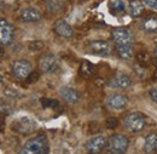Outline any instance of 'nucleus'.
Returning <instances> with one entry per match:
<instances>
[{
    "instance_id": "nucleus-1",
    "label": "nucleus",
    "mask_w": 157,
    "mask_h": 154,
    "mask_svg": "<svg viewBox=\"0 0 157 154\" xmlns=\"http://www.w3.org/2000/svg\"><path fill=\"white\" fill-rule=\"evenodd\" d=\"M50 147H48V142L46 136L38 135L34 138L28 140L24 146L23 149L21 151L22 154H46L48 153Z\"/></svg>"
},
{
    "instance_id": "nucleus-2",
    "label": "nucleus",
    "mask_w": 157,
    "mask_h": 154,
    "mask_svg": "<svg viewBox=\"0 0 157 154\" xmlns=\"http://www.w3.org/2000/svg\"><path fill=\"white\" fill-rule=\"evenodd\" d=\"M128 146H129V140L127 136L122 134H114L108 140L106 149L109 153L122 154L127 152Z\"/></svg>"
},
{
    "instance_id": "nucleus-3",
    "label": "nucleus",
    "mask_w": 157,
    "mask_h": 154,
    "mask_svg": "<svg viewBox=\"0 0 157 154\" xmlns=\"http://www.w3.org/2000/svg\"><path fill=\"white\" fill-rule=\"evenodd\" d=\"M11 129L20 135H30L36 130V123L29 116H22L12 121Z\"/></svg>"
},
{
    "instance_id": "nucleus-4",
    "label": "nucleus",
    "mask_w": 157,
    "mask_h": 154,
    "mask_svg": "<svg viewBox=\"0 0 157 154\" xmlns=\"http://www.w3.org/2000/svg\"><path fill=\"white\" fill-rule=\"evenodd\" d=\"M123 125L131 132H140L145 128V116L138 112L129 113L123 118Z\"/></svg>"
},
{
    "instance_id": "nucleus-5",
    "label": "nucleus",
    "mask_w": 157,
    "mask_h": 154,
    "mask_svg": "<svg viewBox=\"0 0 157 154\" xmlns=\"http://www.w3.org/2000/svg\"><path fill=\"white\" fill-rule=\"evenodd\" d=\"M87 51L90 54L105 57L111 54L113 46L109 41H105V40H93L87 44Z\"/></svg>"
},
{
    "instance_id": "nucleus-6",
    "label": "nucleus",
    "mask_w": 157,
    "mask_h": 154,
    "mask_svg": "<svg viewBox=\"0 0 157 154\" xmlns=\"http://www.w3.org/2000/svg\"><path fill=\"white\" fill-rule=\"evenodd\" d=\"M59 67L58 58L52 54H44L39 58V69L42 73H55Z\"/></svg>"
},
{
    "instance_id": "nucleus-7",
    "label": "nucleus",
    "mask_w": 157,
    "mask_h": 154,
    "mask_svg": "<svg viewBox=\"0 0 157 154\" xmlns=\"http://www.w3.org/2000/svg\"><path fill=\"white\" fill-rule=\"evenodd\" d=\"M111 38L115 41V44H133L134 34L129 28L116 27L111 30Z\"/></svg>"
},
{
    "instance_id": "nucleus-8",
    "label": "nucleus",
    "mask_w": 157,
    "mask_h": 154,
    "mask_svg": "<svg viewBox=\"0 0 157 154\" xmlns=\"http://www.w3.org/2000/svg\"><path fill=\"white\" fill-rule=\"evenodd\" d=\"M106 144H108V140L106 137L103 135L94 136L92 138H90L86 144H85V148L88 153L92 154H98L101 153L105 148H106Z\"/></svg>"
},
{
    "instance_id": "nucleus-9",
    "label": "nucleus",
    "mask_w": 157,
    "mask_h": 154,
    "mask_svg": "<svg viewBox=\"0 0 157 154\" xmlns=\"http://www.w3.org/2000/svg\"><path fill=\"white\" fill-rule=\"evenodd\" d=\"M33 67L25 59H17L12 64V74L17 79H27V77L32 73Z\"/></svg>"
},
{
    "instance_id": "nucleus-10",
    "label": "nucleus",
    "mask_w": 157,
    "mask_h": 154,
    "mask_svg": "<svg viewBox=\"0 0 157 154\" xmlns=\"http://www.w3.org/2000/svg\"><path fill=\"white\" fill-rule=\"evenodd\" d=\"M13 41V27L6 19H0V45H10Z\"/></svg>"
},
{
    "instance_id": "nucleus-11",
    "label": "nucleus",
    "mask_w": 157,
    "mask_h": 154,
    "mask_svg": "<svg viewBox=\"0 0 157 154\" xmlns=\"http://www.w3.org/2000/svg\"><path fill=\"white\" fill-rule=\"evenodd\" d=\"M105 103L110 109L120 111V109H123L127 106L128 97L123 95V94H111V95L106 97Z\"/></svg>"
},
{
    "instance_id": "nucleus-12",
    "label": "nucleus",
    "mask_w": 157,
    "mask_h": 154,
    "mask_svg": "<svg viewBox=\"0 0 157 154\" xmlns=\"http://www.w3.org/2000/svg\"><path fill=\"white\" fill-rule=\"evenodd\" d=\"M109 85L111 87H114V89H122V90H124V89H128L132 85V80H131L129 75L118 72V73H116L114 77L110 79Z\"/></svg>"
},
{
    "instance_id": "nucleus-13",
    "label": "nucleus",
    "mask_w": 157,
    "mask_h": 154,
    "mask_svg": "<svg viewBox=\"0 0 157 154\" xmlns=\"http://www.w3.org/2000/svg\"><path fill=\"white\" fill-rule=\"evenodd\" d=\"M53 32L62 38H71L74 35V29L65 19H58L55 22Z\"/></svg>"
},
{
    "instance_id": "nucleus-14",
    "label": "nucleus",
    "mask_w": 157,
    "mask_h": 154,
    "mask_svg": "<svg viewBox=\"0 0 157 154\" xmlns=\"http://www.w3.org/2000/svg\"><path fill=\"white\" fill-rule=\"evenodd\" d=\"M20 17L24 23H35L42 18V15L35 7H24L21 10Z\"/></svg>"
},
{
    "instance_id": "nucleus-15",
    "label": "nucleus",
    "mask_w": 157,
    "mask_h": 154,
    "mask_svg": "<svg viewBox=\"0 0 157 154\" xmlns=\"http://www.w3.org/2000/svg\"><path fill=\"white\" fill-rule=\"evenodd\" d=\"M59 95L67 103H70V104L78 103V101H80L78 91L75 90L74 87H70V86H62L59 89Z\"/></svg>"
},
{
    "instance_id": "nucleus-16",
    "label": "nucleus",
    "mask_w": 157,
    "mask_h": 154,
    "mask_svg": "<svg viewBox=\"0 0 157 154\" xmlns=\"http://www.w3.org/2000/svg\"><path fill=\"white\" fill-rule=\"evenodd\" d=\"M116 54L121 59L131 61L134 57L133 44H116Z\"/></svg>"
},
{
    "instance_id": "nucleus-17",
    "label": "nucleus",
    "mask_w": 157,
    "mask_h": 154,
    "mask_svg": "<svg viewBox=\"0 0 157 154\" xmlns=\"http://www.w3.org/2000/svg\"><path fill=\"white\" fill-rule=\"evenodd\" d=\"M145 153H155L157 151V132H150L145 137L144 143Z\"/></svg>"
},
{
    "instance_id": "nucleus-18",
    "label": "nucleus",
    "mask_w": 157,
    "mask_h": 154,
    "mask_svg": "<svg viewBox=\"0 0 157 154\" xmlns=\"http://www.w3.org/2000/svg\"><path fill=\"white\" fill-rule=\"evenodd\" d=\"M78 73L82 78H86V79H90L96 73V67L88 62V61H82L81 64H80V68H78Z\"/></svg>"
},
{
    "instance_id": "nucleus-19",
    "label": "nucleus",
    "mask_w": 157,
    "mask_h": 154,
    "mask_svg": "<svg viewBox=\"0 0 157 154\" xmlns=\"http://www.w3.org/2000/svg\"><path fill=\"white\" fill-rule=\"evenodd\" d=\"M143 29L146 33H156L157 32V16H147L143 21Z\"/></svg>"
},
{
    "instance_id": "nucleus-20",
    "label": "nucleus",
    "mask_w": 157,
    "mask_h": 154,
    "mask_svg": "<svg viewBox=\"0 0 157 154\" xmlns=\"http://www.w3.org/2000/svg\"><path fill=\"white\" fill-rule=\"evenodd\" d=\"M144 11V2L140 0H132L129 1V15L132 17H139Z\"/></svg>"
},
{
    "instance_id": "nucleus-21",
    "label": "nucleus",
    "mask_w": 157,
    "mask_h": 154,
    "mask_svg": "<svg viewBox=\"0 0 157 154\" xmlns=\"http://www.w3.org/2000/svg\"><path fill=\"white\" fill-rule=\"evenodd\" d=\"M64 6V1L63 0H47L46 1V7L50 12H55L57 14L58 11H60Z\"/></svg>"
},
{
    "instance_id": "nucleus-22",
    "label": "nucleus",
    "mask_w": 157,
    "mask_h": 154,
    "mask_svg": "<svg viewBox=\"0 0 157 154\" xmlns=\"http://www.w3.org/2000/svg\"><path fill=\"white\" fill-rule=\"evenodd\" d=\"M136 59H137V62L139 64H141L144 67H147L151 63V56L146 51H139L136 55Z\"/></svg>"
},
{
    "instance_id": "nucleus-23",
    "label": "nucleus",
    "mask_w": 157,
    "mask_h": 154,
    "mask_svg": "<svg viewBox=\"0 0 157 154\" xmlns=\"http://www.w3.org/2000/svg\"><path fill=\"white\" fill-rule=\"evenodd\" d=\"M126 5H124V1L123 0H111L110 4H109V9L111 10L113 14H120V12H123Z\"/></svg>"
},
{
    "instance_id": "nucleus-24",
    "label": "nucleus",
    "mask_w": 157,
    "mask_h": 154,
    "mask_svg": "<svg viewBox=\"0 0 157 154\" xmlns=\"http://www.w3.org/2000/svg\"><path fill=\"white\" fill-rule=\"evenodd\" d=\"M41 104L45 108H56L59 106V102L57 99H53V98H42Z\"/></svg>"
},
{
    "instance_id": "nucleus-25",
    "label": "nucleus",
    "mask_w": 157,
    "mask_h": 154,
    "mask_svg": "<svg viewBox=\"0 0 157 154\" xmlns=\"http://www.w3.org/2000/svg\"><path fill=\"white\" fill-rule=\"evenodd\" d=\"M44 41H41V40H34V41H30L29 43V45H28V49L30 50V51H40V50H42L44 49Z\"/></svg>"
},
{
    "instance_id": "nucleus-26",
    "label": "nucleus",
    "mask_w": 157,
    "mask_h": 154,
    "mask_svg": "<svg viewBox=\"0 0 157 154\" xmlns=\"http://www.w3.org/2000/svg\"><path fill=\"white\" fill-rule=\"evenodd\" d=\"M134 72H136V74H137L138 77L141 78V79H144V78L146 77V67L139 64L138 62L134 63Z\"/></svg>"
},
{
    "instance_id": "nucleus-27",
    "label": "nucleus",
    "mask_w": 157,
    "mask_h": 154,
    "mask_svg": "<svg viewBox=\"0 0 157 154\" xmlns=\"http://www.w3.org/2000/svg\"><path fill=\"white\" fill-rule=\"evenodd\" d=\"M40 79V73L39 72H35V71H32V73L27 77V83L28 84H34V83H36L38 80Z\"/></svg>"
},
{
    "instance_id": "nucleus-28",
    "label": "nucleus",
    "mask_w": 157,
    "mask_h": 154,
    "mask_svg": "<svg viewBox=\"0 0 157 154\" xmlns=\"http://www.w3.org/2000/svg\"><path fill=\"white\" fill-rule=\"evenodd\" d=\"M118 125V120L115 116H110L106 119V128L108 129H115Z\"/></svg>"
},
{
    "instance_id": "nucleus-29",
    "label": "nucleus",
    "mask_w": 157,
    "mask_h": 154,
    "mask_svg": "<svg viewBox=\"0 0 157 154\" xmlns=\"http://www.w3.org/2000/svg\"><path fill=\"white\" fill-rule=\"evenodd\" d=\"M143 2L151 9H157V0H143Z\"/></svg>"
},
{
    "instance_id": "nucleus-30",
    "label": "nucleus",
    "mask_w": 157,
    "mask_h": 154,
    "mask_svg": "<svg viewBox=\"0 0 157 154\" xmlns=\"http://www.w3.org/2000/svg\"><path fill=\"white\" fill-rule=\"evenodd\" d=\"M150 96H151V99L157 103V86H155L154 89H151L150 90Z\"/></svg>"
},
{
    "instance_id": "nucleus-31",
    "label": "nucleus",
    "mask_w": 157,
    "mask_h": 154,
    "mask_svg": "<svg viewBox=\"0 0 157 154\" xmlns=\"http://www.w3.org/2000/svg\"><path fill=\"white\" fill-rule=\"evenodd\" d=\"M154 64H155V71H154V79L157 80V57L156 59L154 61Z\"/></svg>"
},
{
    "instance_id": "nucleus-32",
    "label": "nucleus",
    "mask_w": 157,
    "mask_h": 154,
    "mask_svg": "<svg viewBox=\"0 0 157 154\" xmlns=\"http://www.w3.org/2000/svg\"><path fill=\"white\" fill-rule=\"evenodd\" d=\"M4 55V50H2V47H0V57Z\"/></svg>"
},
{
    "instance_id": "nucleus-33",
    "label": "nucleus",
    "mask_w": 157,
    "mask_h": 154,
    "mask_svg": "<svg viewBox=\"0 0 157 154\" xmlns=\"http://www.w3.org/2000/svg\"><path fill=\"white\" fill-rule=\"evenodd\" d=\"M154 51H155V56L157 57V44H156V46H155V50H154Z\"/></svg>"
}]
</instances>
